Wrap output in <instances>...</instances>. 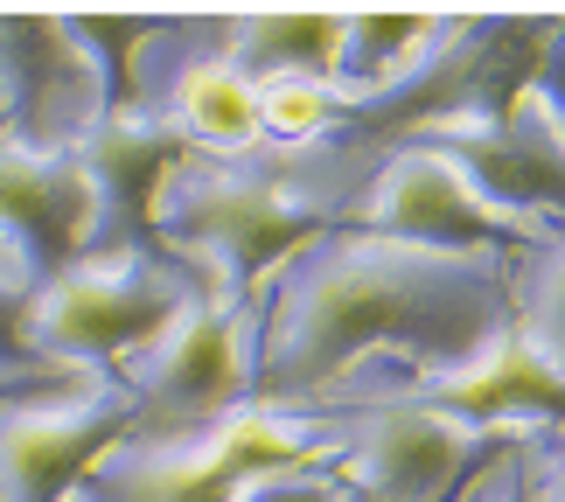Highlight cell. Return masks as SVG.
<instances>
[{"instance_id": "cell-1", "label": "cell", "mask_w": 565, "mask_h": 502, "mask_svg": "<svg viewBox=\"0 0 565 502\" xmlns=\"http://www.w3.org/2000/svg\"><path fill=\"white\" fill-rule=\"evenodd\" d=\"M252 405L308 412L335 398L363 356H398L412 377L482 356L516 321L503 258H447L329 224L252 293Z\"/></svg>"}, {"instance_id": "cell-2", "label": "cell", "mask_w": 565, "mask_h": 502, "mask_svg": "<svg viewBox=\"0 0 565 502\" xmlns=\"http://www.w3.org/2000/svg\"><path fill=\"white\" fill-rule=\"evenodd\" d=\"M335 216L300 195L279 161H203L182 154L175 174L161 182L154 237L161 252L203 287L210 300L252 308V293L287 266L300 245H315Z\"/></svg>"}, {"instance_id": "cell-3", "label": "cell", "mask_w": 565, "mask_h": 502, "mask_svg": "<svg viewBox=\"0 0 565 502\" xmlns=\"http://www.w3.org/2000/svg\"><path fill=\"white\" fill-rule=\"evenodd\" d=\"M300 419L321 426L335 453L342 502H461L516 447L510 432H475L405 391H335Z\"/></svg>"}, {"instance_id": "cell-4", "label": "cell", "mask_w": 565, "mask_h": 502, "mask_svg": "<svg viewBox=\"0 0 565 502\" xmlns=\"http://www.w3.org/2000/svg\"><path fill=\"white\" fill-rule=\"evenodd\" d=\"M203 293L168 252L134 258H77L29 300V342L35 363L71 370V377H113L126 356H140L189 300Z\"/></svg>"}, {"instance_id": "cell-5", "label": "cell", "mask_w": 565, "mask_h": 502, "mask_svg": "<svg viewBox=\"0 0 565 502\" xmlns=\"http://www.w3.org/2000/svg\"><path fill=\"white\" fill-rule=\"evenodd\" d=\"M315 453H329L315 419L245 405L216 432H195V440H126V447H113L98 461V474L84 482V495L92 502H237L245 482L300 468Z\"/></svg>"}, {"instance_id": "cell-6", "label": "cell", "mask_w": 565, "mask_h": 502, "mask_svg": "<svg viewBox=\"0 0 565 502\" xmlns=\"http://www.w3.org/2000/svg\"><path fill=\"white\" fill-rule=\"evenodd\" d=\"M113 377L134 398V440H195L252 405V314L195 293Z\"/></svg>"}, {"instance_id": "cell-7", "label": "cell", "mask_w": 565, "mask_h": 502, "mask_svg": "<svg viewBox=\"0 0 565 502\" xmlns=\"http://www.w3.org/2000/svg\"><path fill=\"white\" fill-rule=\"evenodd\" d=\"M342 224L391 237V245H419V252H447V258H524L552 237H537L524 224H510L482 189L468 182L454 154H440L433 140L391 147V154L356 182V195L342 203Z\"/></svg>"}, {"instance_id": "cell-8", "label": "cell", "mask_w": 565, "mask_h": 502, "mask_svg": "<svg viewBox=\"0 0 565 502\" xmlns=\"http://www.w3.org/2000/svg\"><path fill=\"white\" fill-rule=\"evenodd\" d=\"M134 440L119 377H84L0 412V502H77L113 447Z\"/></svg>"}, {"instance_id": "cell-9", "label": "cell", "mask_w": 565, "mask_h": 502, "mask_svg": "<svg viewBox=\"0 0 565 502\" xmlns=\"http://www.w3.org/2000/svg\"><path fill=\"white\" fill-rule=\"evenodd\" d=\"M98 126V77L77 56L63 14H0V140L77 154Z\"/></svg>"}, {"instance_id": "cell-10", "label": "cell", "mask_w": 565, "mask_h": 502, "mask_svg": "<svg viewBox=\"0 0 565 502\" xmlns=\"http://www.w3.org/2000/svg\"><path fill=\"white\" fill-rule=\"evenodd\" d=\"M454 168L489 195L510 224H524L537 237H565V133L545 119V105L524 92L510 119H461L426 133Z\"/></svg>"}, {"instance_id": "cell-11", "label": "cell", "mask_w": 565, "mask_h": 502, "mask_svg": "<svg viewBox=\"0 0 565 502\" xmlns=\"http://www.w3.org/2000/svg\"><path fill=\"white\" fill-rule=\"evenodd\" d=\"M92 210L84 154L0 140V252L35 279V293L92 252Z\"/></svg>"}, {"instance_id": "cell-12", "label": "cell", "mask_w": 565, "mask_h": 502, "mask_svg": "<svg viewBox=\"0 0 565 502\" xmlns=\"http://www.w3.org/2000/svg\"><path fill=\"white\" fill-rule=\"evenodd\" d=\"M377 391H405L447 419H461L475 432H516V426H565V370H552L537 349L516 335V321L495 335L482 356L440 370V377H405V384H377Z\"/></svg>"}, {"instance_id": "cell-13", "label": "cell", "mask_w": 565, "mask_h": 502, "mask_svg": "<svg viewBox=\"0 0 565 502\" xmlns=\"http://www.w3.org/2000/svg\"><path fill=\"white\" fill-rule=\"evenodd\" d=\"M84 174H92V252L84 258H134V252H161L154 237V203L161 182L175 174L189 147L168 133L161 119H105L92 140L77 147Z\"/></svg>"}, {"instance_id": "cell-14", "label": "cell", "mask_w": 565, "mask_h": 502, "mask_svg": "<svg viewBox=\"0 0 565 502\" xmlns=\"http://www.w3.org/2000/svg\"><path fill=\"white\" fill-rule=\"evenodd\" d=\"M440 35H447V14H426V8H342V56H335L342 113L412 77Z\"/></svg>"}, {"instance_id": "cell-15", "label": "cell", "mask_w": 565, "mask_h": 502, "mask_svg": "<svg viewBox=\"0 0 565 502\" xmlns=\"http://www.w3.org/2000/svg\"><path fill=\"white\" fill-rule=\"evenodd\" d=\"M342 56V8H252L231 14V63L258 77H329Z\"/></svg>"}, {"instance_id": "cell-16", "label": "cell", "mask_w": 565, "mask_h": 502, "mask_svg": "<svg viewBox=\"0 0 565 502\" xmlns=\"http://www.w3.org/2000/svg\"><path fill=\"white\" fill-rule=\"evenodd\" d=\"M258 140H266L273 161H294V154H315L321 140L342 126V98L329 77H258Z\"/></svg>"}, {"instance_id": "cell-17", "label": "cell", "mask_w": 565, "mask_h": 502, "mask_svg": "<svg viewBox=\"0 0 565 502\" xmlns=\"http://www.w3.org/2000/svg\"><path fill=\"white\" fill-rule=\"evenodd\" d=\"M63 29H71L77 56L92 63L105 119H126L134 113V71H140L147 35H154V14H63Z\"/></svg>"}, {"instance_id": "cell-18", "label": "cell", "mask_w": 565, "mask_h": 502, "mask_svg": "<svg viewBox=\"0 0 565 502\" xmlns=\"http://www.w3.org/2000/svg\"><path fill=\"white\" fill-rule=\"evenodd\" d=\"M516 335L552 370H565V237L537 245L516 266Z\"/></svg>"}, {"instance_id": "cell-19", "label": "cell", "mask_w": 565, "mask_h": 502, "mask_svg": "<svg viewBox=\"0 0 565 502\" xmlns=\"http://www.w3.org/2000/svg\"><path fill=\"white\" fill-rule=\"evenodd\" d=\"M237 502H342L335 482V453H315L300 468H279V474H258V482L237 489Z\"/></svg>"}, {"instance_id": "cell-20", "label": "cell", "mask_w": 565, "mask_h": 502, "mask_svg": "<svg viewBox=\"0 0 565 502\" xmlns=\"http://www.w3.org/2000/svg\"><path fill=\"white\" fill-rule=\"evenodd\" d=\"M29 300H35V279L0 252V363H35L21 329H29Z\"/></svg>"}, {"instance_id": "cell-21", "label": "cell", "mask_w": 565, "mask_h": 502, "mask_svg": "<svg viewBox=\"0 0 565 502\" xmlns=\"http://www.w3.org/2000/svg\"><path fill=\"white\" fill-rule=\"evenodd\" d=\"M531 98L545 105V119L565 133V14H552V29H545V56H537Z\"/></svg>"}, {"instance_id": "cell-22", "label": "cell", "mask_w": 565, "mask_h": 502, "mask_svg": "<svg viewBox=\"0 0 565 502\" xmlns=\"http://www.w3.org/2000/svg\"><path fill=\"white\" fill-rule=\"evenodd\" d=\"M84 377H71V370H50V363H0V412L21 405V398H42V391H71Z\"/></svg>"}, {"instance_id": "cell-23", "label": "cell", "mask_w": 565, "mask_h": 502, "mask_svg": "<svg viewBox=\"0 0 565 502\" xmlns=\"http://www.w3.org/2000/svg\"><path fill=\"white\" fill-rule=\"evenodd\" d=\"M461 502H531V461H524V447H510Z\"/></svg>"}, {"instance_id": "cell-24", "label": "cell", "mask_w": 565, "mask_h": 502, "mask_svg": "<svg viewBox=\"0 0 565 502\" xmlns=\"http://www.w3.org/2000/svg\"><path fill=\"white\" fill-rule=\"evenodd\" d=\"M531 502H565V426H558L552 453L531 468Z\"/></svg>"}, {"instance_id": "cell-25", "label": "cell", "mask_w": 565, "mask_h": 502, "mask_svg": "<svg viewBox=\"0 0 565 502\" xmlns=\"http://www.w3.org/2000/svg\"><path fill=\"white\" fill-rule=\"evenodd\" d=\"M77 502H92V495H77Z\"/></svg>"}]
</instances>
